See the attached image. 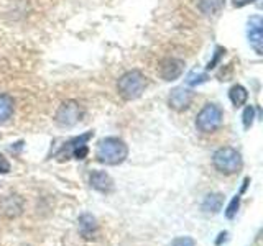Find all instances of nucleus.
I'll return each instance as SVG.
<instances>
[{
    "label": "nucleus",
    "instance_id": "f257e3e1",
    "mask_svg": "<svg viewBox=\"0 0 263 246\" xmlns=\"http://www.w3.org/2000/svg\"><path fill=\"white\" fill-rule=\"evenodd\" d=\"M128 156V146L125 141L115 136L102 138L96 148V158L105 166H119Z\"/></svg>",
    "mask_w": 263,
    "mask_h": 246
},
{
    "label": "nucleus",
    "instance_id": "f03ea898",
    "mask_svg": "<svg viewBox=\"0 0 263 246\" xmlns=\"http://www.w3.org/2000/svg\"><path fill=\"white\" fill-rule=\"evenodd\" d=\"M145 89H146V77L137 69L125 72L117 82L119 94L125 100H135V98L142 97Z\"/></svg>",
    "mask_w": 263,
    "mask_h": 246
},
{
    "label": "nucleus",
    "instance_id": "7ed1b4c3",
    "mask_svg": "<svg viewBox=\"0 0 263 246\" xmlns=\"http://www.w3.org/2000/svg\"><path fill=\"white\" fill-rule=\"evenodd\" d=\"M212 164L219 172H222V174L232 176L242 169L243 161H242L240 153L237 150H234V148H230V146H224V148H219V150L214 153Z\"/></svg>",
    "mask_w": 263,
    "mask_h": 246
},
{
    "label": "nucleus",
    "instance_id": "20e7f679",
    "mask_svg": "<svg viewBox=\"0 0 263 246\" xmlns=\"http://www.w3.org/2000/svg\"><path fill=\"white\" fill-rule=\"evenodd\" d=\"M222 120H224V112H222L220 107L216 104H208L197 113L196 128L201 133H212V131H216L222 125Z\"/></svg>",
    "mask_w": 263,
    "mask_h": 246
},
{
    "label": "nucleus",
    "instance_id": "39448f33",
    "mask_svg": "<svg viewBox=\"0 0 263 246\" xmlns=\"http://www.w3.org/2000/svg\"><path fill=\"white\" fill-rule=\"evenodd\" d=\"M94 136L92 131H87V133L81 135V136H76L69 139L68 143H64V146L60 150V153L56 154V158L63 161V159H69V158H74V159H84L87 153H89V148H87V141L90 138Z\"/></svg>",
    "mask_w": 263,
    "mask_h": 246
},
{
    "label": "nucleus",
    "instance_id": "423d86ee",
    "mask_svg": "<svg viewBox=\"0 0 263 246\" xmlns=\"http://www.w3.org/2000/svg\"><path fill=\"white\" fill-rule=\"evenodd\" d=\"M81 115L82 112L78 102L66 100L60 105V109L56 110L54 121L63 128H69V127H74L81 120Z\"/></svg>",
    "mask_w": 263,
    "mask_h": 246
},
{
    "label": "nucleus",
    "instance_id": "0eeeda50",
    "mask_svg": "<svg viewBox=\"0 0 263 246\" xmlns=\"http://www.w3.org/2000/svg\"><path fill=\"white\" fill-rule=\"evenodd\" d=\"M247 36H249L250 46L257 51V54H261L263 46V20L258 15L252 16L249 20V27H247Z\"/></svg>",
    "mask_w": 263,
    "mask_h": 246
},
{
    "label": "nucleus",
    "instance_id": "6e6552de",
    "mask_svg": "<svg viewBox=\"0 0 263 246\" xmlns=\"http://www.w3.org/2000/svg\"><path fill=\"white\" fill-rule=\"evenodd\" d=\"M193 98H194V94L189 89H186L184 86L183 87H175L171 90V94H170L168 104H170V107L173 110L183 112V110L187 109L189 105H191Z\"/></svg>",
    "mask_w": 263,
    "mask_h": 246
},
{
    "label": "nucleus",
    "instance_id": "1a4fd4ad",
    "mask_svg": "<svg viewBox=\"0 0 263 246\" xmlns=\"http://www.w3.org/2000/svg\"><path fill=\"white\" fill-rule=\"evenodd\" d=\"M183 72H184V61L176 59V57H166L160 64V76L166 82L176 80Z\"/></svg>",
    "mask_w": 263,
    "mask_h": 246
},
{
    "label": "nucleus",
    "instance_id": "9d476101",
    "mask_svg": "<svg viewBox=\"0 0 263 246\" xmlns=\"http://www.w3.org/2000/svg\"><path fill=\"white\" fill-rule=\"evenodd\" d=\"M23 212V199L20 195H7L0 200V215L16 218Z\"/></svg>",
    "mask_w": 263,
    "mask_h": 246
},
{
    "label": "nucleus",
    "instance_id": "9b49d317",
    "mask_svg": "<svg viewBox=\"0 0 263 246\" xmlns=\"http://www.w3.org/2000/svg\"><path fill=\"white\" fill-rule=\"evenodd\" d=\"M89 182L90 187L96 189L97 192L110 194L114 191V179L105 171H94L89 177Z\"/></svg>",
    "mask_w": 263,
    "mask_h": 246
},
{
    "label": "nucleus",
    "instance_id": "f8f14e48",
    "mask_svg": "<svg viewBox=\"0 0 263 246\" xmlns=\"http://www.w3.org/2000/svg\"><path fill=\"white\" fill-rule=\"evenodd\" d=\"M79 232L86 240H94L99 233V225H97L96 217L90 215V213L81 215L79 217Z\"/></svg>",
    "mask_w": 263,
    "mask_h": 246
},
{
    "label": "nucleus",
    "instance_id": "ddd939ff",
    "mask_svg": "<svg viewBox=\"0 0 263 246\" xmlns=\"http://www.w3.org/2000/svg\"><path fill=\"white\" fill-rule=\"evenodd\" d=\"M222 205H224V194L214 192L205 195V199L201 203V210L205 215H216V213L222 210Z\"/></svg>",
    "mask_w": 263,
    "mask_h": 246
},
{
    "label": "nucleus",
    "instance_id": "4468645a",
    "mask_svg": "<svg viewBox=\"0 0 263 246\" xmlns=\"http://www.w3.org/2000/svg\"><path fill=\"white\" fill-rule=\"evenodd\" d=\"M13 109H15L13 98L7 94H0V125H2V123H7L12 118Z\"/></svg>",
    "mask_w": 263,
    "mask_h": 246
},
{
    "label": "nucleus",
    "instance_id": "2eb2a0df",
    "mask_svg": "<svg viewBox=\"0 0 263 246\" xmlns=\"http://www.w3.org/2000/svg\"><path fill=\"white\" fill-rule=\"evenodd\" d=\"M226 5V0H197V7L204 15H216Z\"/></svg>",
    "mask_w": 263,
    "mask_h": 246
},
{
    "label": "nucleus",
    "instance_id": "dca6fc26",
    "mask_svg": "<svg viewBox=\"0 0 263 246\" xmlns=\"http://www.w3.org/2000/svg\"><path fill=\"white\" fill-rule=\"evenodd\" d=\"M229 98H230V102H232L235 107H242L247 102V98H249V92H247V89L243 86L237 84L234 87H230Z\"/></svg>",
    "mask_w": 263,
    "mask_h": 246
},
{
    "label": "nucleus",
    "instance_id": "f3484780",
    "mask_svg": "<svg viewBox=\"0 0 263 246\" xmlns=\"http://www.w3.org/2000/svg\"><path fill=\"white\" fill-rule=\"evenodd\" d=\"M205 80H208V74H204V72H189L187 77H186V84L194 87V86L204 84Z\"/></svg>",
    "mask_w": 263,
    "mask_h": 246
},
{
    "label": "nucleus",
    "instance_id": "a211bd4d",
    "mask_svg": "<svg viewBox=\"0 0 263 246\" xmlns=\"http://www.w3.org/2000/svg\"><path fill=\"white\" fill-rule=\"evenodd\" d=\"M238 207H240V194H237L232 200H230V203L227 205V209H226V217L229 220H232L235 215H237V212H238Z\"/></svg>",
    "mask_w": 263,
    "mask_h": 246
},
{
    "label": "nucleus",
    "instance_id": "6ab92c4d",
    "mask_svg": "<svg viewBox=\"0 0 263 246\" xmlns=\"http://www.w3.org/2000/svg\"><path fill=\"white\" fill-rule=\"evenodd\" d=\"M253 120H255V109L252 105L245 107L243 110V115H242V121H243V128L249 130L252 125H253Z\"/></svg>",
    "mask_w": 263,
    "mask_h": 246
},
{
    "label": "nucleus",
    "instance_id": "aec40b11",
    "mask_svg": "<svg viewBox=\"0 0 263 246\" xmlns=\"http://www.w3.org/2000/svg\"><path fill=\"white\" fill-rule=\"evenodd\" d=\"M170 246H196V241L189 236H179V238H175Z\"/></svg>",
    "mask_w": 263,
    "mask_h": 246
},
{
    "label": "nucleus",
    "instance_id": "412c9836",
    "mask_svg": "<svg viewBox=\"0 0 263 246\" xmlns=\"http://www.w3.org/2000/svg\"><path fill=\"white\" fill-rule=\"evenodd\" d=\"M8 172H10V162L0 153V174H8Z\"/></svg>",
    "mask_w": 263,
    "mask_h": 246
},
{
    "label": "nucleus",
    "instance_id": "4be33fe9",
    "mask_svg": "<svg viewBox=\"0 0 263 246\" xmlns=\"http://www.w3.org/2000/svg\"><path fill=\"white\" fill-rule=\"evenodd\" d=\"M222 53H226V49H222V48H217L216 49V56H214V59L209 63V66H208V69H212V68H216V63L219 61V57L222 56Z\"/></svg>",
    "mask_w": 263,
    "mask_h": 246
},
{
    "label": "nucleus",
    "instance_id": "5701e85b",
    "mask_svg": "<svg viewBox=\"0 0 263 246\" xmlns=\"http://www.w3.org/2000/svg\"><path fill=\"white\" fill-rule=\"evenodd\" d=\"M253 2H257V0H232V5L237 7V8H240V7H245V5L253 4Z\"/></svg>",
    "mask_w": 263,
    "mask_h": 246
},
{
    "label": "nucleus",
    "instance_id": "b1692460",
    "mask_svg": "<svg viewBox=\"0 0 263 246\" xmlns=\"http://www.w3.org/2000/svg\"><path fill=\"white\" fill-rule=\"evenodd\" d=\"M226 240H227V232H222V233L219 235V240L216 241V244H217V246H220V244H222V241H226Z\"/></svg>",
    "mask_w": 263,
    "mask_h": 246
}]
</instances>
